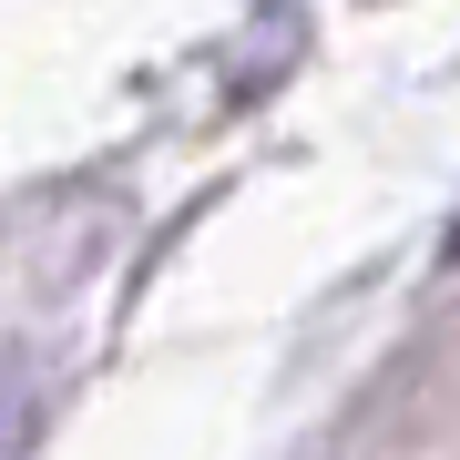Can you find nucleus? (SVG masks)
<instances>
[{
    "instance_id": "nucleus-1",
    "label": "nucleus",
    "mask_w": 460,
    "mask_h": 460,
    "mask_svg": "<svg viewBox=\"0 0 460 460\" xmlns=\"http://www.w3.org/2000/svg\"><path fill=\"white\" fill-rule=\"evenodd\" d=\"M21 420H31V410H21V378L0 368V460H21Z\"/></svg>"
}]
</instances>
